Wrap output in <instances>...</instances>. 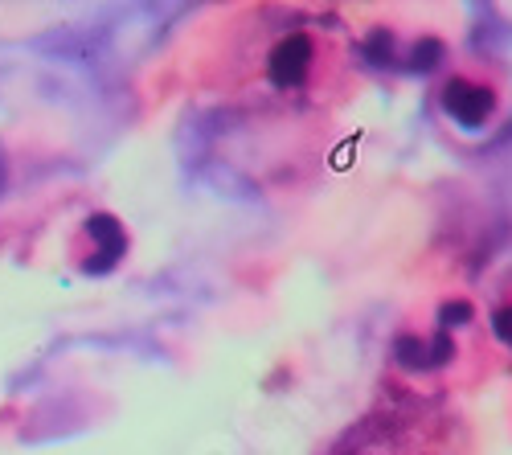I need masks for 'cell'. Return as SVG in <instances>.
<instances>
[{
    "instance_id": "cell-4",
    "label": "cell",
    "mask_w": 512,
    "mask_h": 455,
    "mask_svg": "<svg viewBox=\"0 0 512 455\" xmlns=\"http://www.w3.org/2000/svg\"><path fill=\"white\" fill-rule=\"evenodd\" d=\"M127 251V230L111 214H91L70 238V263L78 271H111Z\"/></svg>"
},
{
    "instance_id": "cell-5",
    "label": "cell",
    "mask_w": 512,
    "mask_h": 455,
    "mask_svg": "<svg viewBox=\"0 0 512 455\" xmlns=\"http://www.w3.org/2000/svg\"><path fill=\"white\" fill-rule=\"evenodd\" d=\"M492 328H496V337H500V341H508V349H512V304L496 312V320H492Z\"/></svg>"
},
{
    "instance_id": "cell-1",
    "label": "cell",
    "mask_w": 512,
    "mask_h": 455,
    "mask_svg": "<svg viewBox=\"0 0 512 455\" xmlns=\"http://www.w3.org/2000/svg\"><path fill=\"white\" fill-rule=\"evenodd\" d=\"M250 82L259 99H275L287 107H320L340 95L349 78V46L336 25L287 17L267 25L246 54Z\"/></svg>"
},
{
    "instance_id": "cell-3",
    "label": "cell",
    "mask_w": 512,
    "mask_h": 455,
    "mask_svg": "<svg viewBox=\"0 0 512 455\" xmlns=\"http://www.w3.org/2000/svg\"><path fill=\"white\" fill-rule=\"evenodd\" d=\"M439 107L447 111V119L459 123V128L480 132L504 107V82L492 66H480V62L455 66L439 87Z\"/></svg>"
},
{
    "instance_id": "cell-2",
    "label": "cell",
    "mask_w": 512,
    "mask_h": 455,
    "mask_svg": "<svg viewBox=\"0 0 512 455\" xmlns=\"http://www.w3.org/2000/svg\"><path fill=\"white\" fill-rule=\"evenodd\" d=\"M324 455H459L447 410L418 394H398L340 431Z\"/></svg>"
}]
</instances>
